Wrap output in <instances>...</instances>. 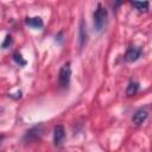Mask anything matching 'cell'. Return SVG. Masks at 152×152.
Returning <instances> with one entry per match:
<instances>
[{
  "label": "cell",
  "instance_id": "obj_1",
  "mask_svg": "<svg viewBox=\"0 0 152 152\" xmlns=\"http://www.w3.org/2000/svg\"><path fill=\"white\" fill-rule=\"evenodd\" d=\"M106 19H107V10L101 4H99L93 14V23L96 31H101L103 28L106 24Z\"/></svg>",
  "mask_w": 152,
  "mask_h": 152
},
{
  "label": "cell",
  "instance_id": "obj_2",
  "mask_svg": "<svg viewBox=\"0 0 152 152\" xmlns=\"http://www.w3.org/2000/svg\"><path fill=\"white\" fill-rule=\"evenodd\" d=\"M70 77H71V68H70V62H66L62 65L59 69L58 74V84L62 88H68L70 83Z\"/></svg>",
  "mask_w": 152,
  "mask_h": 152
},
{
  "label": "cell",
  "instance_id": "obj_3",
  "mask_svg": "<svg viewBox=\"0 0 152 152\" xmlns=\"http://www.w3.org/2000/svg\"><path fill=\"white\" fill-rule=\"evenodd\" d=\"M43 134V125L42 124H38L36 126H33L32 128H30L26 133H25V137H24V140L25 141H34L37 139H39Z\"/></svg>",
  "mask_w": 152,
  "mask_h": 152
},
{
  "label": "cell",
  "instance_id": "obj_4",
  "mask_svg": "<svg viewBox=\"0 0 152 152\" xmlns=\"http://www.w3.org/2000/svg\"><path fill=\"white\" fill-rule=\"evenodd\" d=\"M65 139V131L62 125H57L53 128V142L56 146H61Z\"/></svg>",
  "mask_w": 152,
  "mask_h": 152
},
{
  "label": "cell",
  "instance_id": "obj_5",
  "mask_svg": "<svg viewBox=\"0 0 152 152\" xmlns=\"http://www.w3.org/2000/svg\"><path fill=\"white\" fill-rule=\"evenodd\" d=\"M140 56H141V48H139V46H131L126 51V53H125V59L127 62H135Z\"/></svg>",
  "mask_w": 152,
  "mask_h": 152
},
{
  "label": "cell",
  "instance_id": "obj_6",
  "mask_svg": "<svg viewBox=\"0 0 152 152\" xmlns=\"http://www.w3.org/2000/svg\"><path fill=\"white\" fill-rule=\"evenodd\" d=\"M147 116H148L147 110L144 109V108H139L138 110L134 112V114H133V116H132V122H133L134 125L139 126V125H141V124L147 119Z\"/></svg>",
  "mask_w": 152,
  "mask_h": 152
},
{
  "label": "cell",
  "instance_id": "obj_7",
  "mask_svg": "<svg viewBox=\"0 0 152 152\" xmlns=\"http://www.w3.org/2000/svg\"><path fill=\"white\" fill-rule=\"evenodd\" d=\"M25 23L26 25H28L30 27H33V28H42L44 23H43V19L40 17H30V18H26L25 19Z\"/></svg>",
  "mask_w": 152,
  "mask_h": 152
},
{
  "label": "cell",
  "instance_id": "obj_8",
  "mask_svg": "<svg viewBox=\"0 0 152 152\" xmlns=\"http://www.w3.org/2000/svg\"><path fill=\"white\" fill-rule=\"evenodd\" d=\"M86 23L83 20H81L80 24V48L82 49L87 42V30H86Z\"/></svg>",
  "mask_w": 152,
  "mask_h": 152
},
{
  "label": "cell",
  "instance_id": "obj_9",
  "mask_svg": "<svg viewBox=\"0 0 152 152\" xmlns=\"http://www.w3.org/2000/svg\"><path fill=\"white\" fill-rule=\"evenodd\" d=\"M138 90H139V83L132 81V82L128 83V86L126 88V95L127 96H133L138 93Z\"/></svg>",
  "mask_w": 152,
  "mask_h": 152
},
{
  "label": "cell",
  "instance_id": "obj_10",
  "mask_svg": "<svg viewBox=\"0 0 152 152\" xmlns=\"http://www.w3.org/2000/svg\"><path fill=\"white\" fill-rule=\"evenodd\" d=\"M131 5L133 7H135L138 11L140 12H146L147 8H148V2L147 1H144V2H138V1H132Z\"/></svg>",
  "mask_w": 152,
  "mask_h": 152
},
{
  "label": "cell",
  "instance_id": "obj_11",
  "mask_svg": "<svg viewBox=\"0 0 152 152\" xmlns=\"http://www.w3.org/2000/svg\"><path fill=\"white\" fill-rule=\"evenodd\" d=\"M13 59H14L19 65H25V64H26V61L23 59V56H21L19 52H14V53H13Z\"/></svg>",
  "mask_w": 152,
  "mask_h": 152
},
{
  "label": "cell",
  "instance_id": "obj_12",
  "mask_svg": "<svg viewBox=\"0 0 152 152\" xmlns=\"http://www.w3.org/2000/svg\"><path fill=\"white\" fill-rule=\"evenodd\" d=\"M11 44H12V37H11V34H6L5 40H4V43L1 44V48H2V49H6V48H8Z\"/></svg>",
  "mask_w": 152,
  "mask_h": 152
},
{
  "label": "cell",
  "instance_id": "obj_13",
  "mask_svg": "<svg viewBox=\"0 0 152 152\" xmlns=\"http://www.w3.org/2000/svg\"><path fill=\"white\" fill-rule=\"evenodd\" d=\"M2 140H4V135H0V144H1Z\"/></svg>",
  "mask_w": 152,
  "mask_h": 152
}]
</instances>
